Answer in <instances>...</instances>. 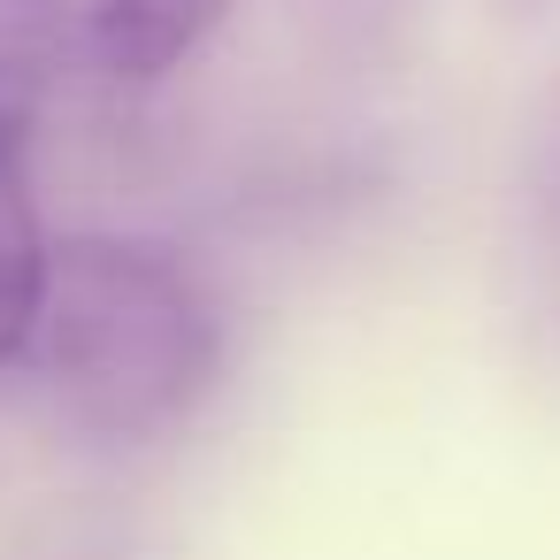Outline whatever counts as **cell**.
<instances>
[{
	"label": "cell",
	"mask_w": 560,
	"mask_h": 560,
	"mask_svg": "<svg viewBox=\"0 0 560 560\" xmlns=\"http://www.w3.org/2000/svg\"><path fill=\"white\" fill-rule=\"evenodd\" d=\"M47 277H55V238L32 200V154H9L0 162V369L24 361L47 307Z\"/></svg>",
	"instance_id": "3"
},
{
	"label": "cell",
	"mask_w": 560,
	"mask_h": 560,
	"mask_svg": "<svg viewBox=\"0 0 560 560\" xmlns=\"http://www.w3.org/2000/svg\"><path fill=\"white\" fill-rule=\"evenodd\" d=\"M506 9H545V0H506Z\"/></svg>",
	"instance_id": "6"
},
{
	"label": "cell",
	"mask_w": 560,
	"mask_h": 560,
	"mask_svg": "<svg viewBox=\"0 0 560 560\" xmlns=\"http://www.w3.org/2000/svg\"><path fill=\"white\" fill-rule=\"evenodd\" d=\"M32 392L101 445L170 438L223 376V307L208 277L154 238H55Z\"/></svg>",
	"instance_id": "1"
},
{
	"label": "cell",
	"mask_w": 560,
	"mask_h": 560,
	"mask_svg": "<svg viewBox=\"0 0 560 560\" xmlns=\"http://www.w3.org/2000/svg\"><path fill=\"white\" fill-rule=\"evenodd\" d=\"M323 9H346V16H369V9H384V0H323Z\"/></svg>",
	"instance_id": "5"
},
{
	"label": "cell",
	"mask_w": 560,
	"mask_h": 560,
	"mask_svg": "<svg viewBox=\"0 0 560 560\" xmlns=\"http://www.w3.org/2000/svg\"><path fill=\"white\" fill-rule=\"evenodd\" d=\"M231 16V0H85L78 32H85V62L116 85H154L170 78L215 24Z\"/></svg>",
	"instance_id": "2"
},
{
	"label": "cell",
	"mask_w": 560,
	"mask_h": 560,
	"mask_svg": "<svg viewBox=\"0 0 560 560\" xmlns=\"http://www.w3.org/2000/svg\"><path fill=\"white\" fill-rule=\"evenodd\" d=\"M70 47V0H0V162L32 154V124Z\"/></svg>",
	"instance_id": "4"
}]
</instances>
